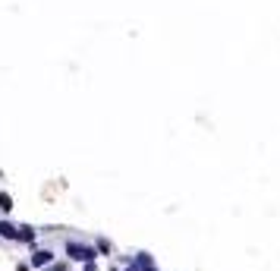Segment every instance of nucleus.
<instances>
[{"instance_id":"f257e3e1","label":"nucleus","mask_w":280,"mask_h":271,"mask_svg":"<svg viewBox=\"0 0 280 271\" xmlns=\"http://www.w3.org/2000/svg\"><path fill=\"white\" fill-rule=\"evenodd\" d=\"M66 256L72 259V262H95L98 259V249L95 246H85V243H79V240H66Z\"/></svg>"},{"instance_id":"f03ea898","label":"nucleus","mask_w":280,"mask_h":271,"mask_svg":"<svg viewBox=\"0 0 280 271\" xmlns=\"http://www.w3.org/2000/svg\"><path fill=\"white\" fill-rule=\"evenodd\" d=\"M50 262H54V252H50V249H35V252H32V259H29L32 268H47Z\"/></svg>"},{"instance_id":"7ed1b4c3","label":"nucleus","mask_w":280,"mask_h":271,"mask_svg":"<svg viewBox=\"0 0 280 271\" xmlns=\"http://www.w3.org/2000/svg\"><path fill=\"white\" fill-rule=\"evenodd\" d=\"M133 265L139 268V271H158V265H155V259L148 256V252H136V259H133Z\"/></svg>"},{"instance_id":"20e7f679","label":"nucleus","mask_w":280,"mask_h":271,"mask_svg":"<svg viewBox=\"0 0 280 271\" xmlns=\"http://www.w3.org/2000/svg\"><path fill=\"white\" fill-rule=\"evenodd\" d=\"M0 240H16L19 243V227L10 224V221H0Z\"/></svg>"},{"instance_id":"39448f33","label":"nucleus","mask_w":280,"mask_h":271,"mask_svg":"<svg viewBox=\"0 0 280 271\" xmlns=\"http://www.w3.org/2000/svg\"><path fill=\"white\" fill-rule=\"evenodd\" d=\"M35 237H38V230H35V227H29V224L19 227V243H35Z\"/></svg>"},{"instance_id":"423d86ee","label":"nucleus","mask_w":280,"mask_h":271,"mask_svg":"<svg viewBox=\"0 0 280 271\" xmlns=\"http://www.w3.org/2000/svg\"><path fill=\"white\" fill-rule=\"evenodd\" d=\"M0 211H4V214L13 211V195L10 192H0Z\"/></svg>"},{"instance_id":"0eeeda50","label":"nucleus","mask_w":280,"mask_h":271,"mask_svg":"<svg viewBox=\"0 0 280 271\" xmlns=\"http://www.w3.org/2000/svg\"><path fill=\"white\" fill-rule=\"evenodd\" d=\"M95 249H98V252H104V256H107V252H110V243H107V240H98V246H95Z\"/></svg>"},{"instance_id":"6e6552de","label":"nucleus","mask_w":280,"mask_h":271,"mask_svg":"<svg viewBox=\"0 0 280 271\" xmlns=\"http://www.w3.org/2000/svg\"><path fill=\"white\" fill-rule=\"evenodd\" d=\"M85 271H98V265H95V262H88V265H85Z\"/></svg>"},{"instance_id":"1a4fd4ad","label":"nucleus","mask_w":280,"mask_h":271,"mask_svg":"<svg viewBox=\"0 0 280 271\" xmlns=\"http://www.w3.org/2000/svg\"><path fill=\"white\" fill-rule=\"evenodd\" d=\"M126 271H139V268H136V265H133V262H126Z\"/></svg>"},{"instance_id":"9d476101","label":"nucleus","mask_w":280,"mask_h":271,"mask_svg":"<svg viewBox=\"0 0 280 271\" xmlns=\"http://www.w3.org/2000/svg\"><path fill=\"white\" fill-rule=\"evenodd\" d=\"M41 271H54V268H41Z\"/></svg>"},{"instance_id":"9b49d317","label":"nucleus","mask_w":280,"mask_h":271,"mask_svg":"<svg viewBox=\"0 0 280 271\" xmlns=\"http://www.w3.org/2000/svg\"><path fill=\"white\" fill-rule=\"evenodd\" d=\"M110 271H120V268H110Z\"/></svg>"}]
</instances>
